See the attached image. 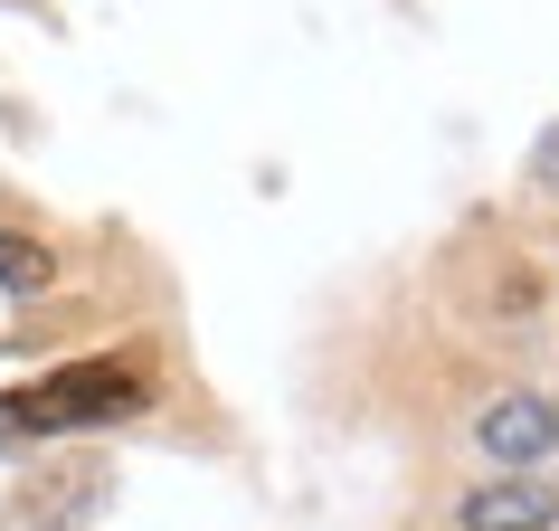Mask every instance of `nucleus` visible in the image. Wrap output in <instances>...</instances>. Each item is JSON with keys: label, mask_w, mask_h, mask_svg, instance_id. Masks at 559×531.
Returning a JSON list of instances; mask_svg holds the SVG:
<instances>
[{"label": "nucleus", "mask_w": 559, "mask_h": 531, "mask_svg": "<svg viewBox=\"0 0 559 531\" xmlns=\"http://www.w3.org/2000/svg\"><path fill=\"white\" fill-rule=\"evenodd\" d=\"M559 522V494L540 474H502L484 494H465V531H550Z\"/></svg>", "instance_id": "nucleus-3"}, {"label": "nucleus", "mask_w": 559, "mask_h": 531, "mask_svg": "<svg viewBox=\"0 0 559 531\" xmlns=\"http://www.w3.org/2000/svg\"><path fill=\"white\" fill-rule=\"evenodd\" d=\"M531 190H540V200H559V123L531 143Z\"/></svg>", "instance_id": "nucleus-5"}, {"label": "nucleus", "mask_w": 559, "mask_h": 531, "mask_svg": "<svg viewBox=\"0 0 559 531\" xmlns=\"http://www.w3.org/2000/svg\"><path fill=\"white\" fill-rule=\"evenodd\" d=\"M0 285H10V295H48V285H58V257H48L38 237L0 228Z\"/></svg>", "instance_id": "nucleus-4"}, {"label": "nucleus", "mask_w": 559, "mask_h": 531, "mask_svg": "<svg viewBox=\"0 0 559 531\" xmlns=\"http://www.w3.org/2000/svg\"><path fill=\"white\" fill-rule=\"evenodd\" d=\"M474 437H484L493 465H540V456L559 446V399H540V389H502L493 409L474 417Z\"/></svg>", "instance_id": "nucleus-2"}, {"label": "nucleus", "mask_w": 559, "mask_h": 531, "mask_svg": "<svg viewBox=\"0 0 559 531\" xmlns=\"http://www.w3.org/2000/svg\"><path fill=\"white\" fill-rule=\"evenodd\" d=\"M143 370L133 361H67L38 389H10L0 399V446L29 437H67V427H115V417H143Z\"/></svg>", "instance_id": "nucleus-1"}]
</instances>
